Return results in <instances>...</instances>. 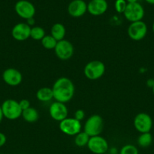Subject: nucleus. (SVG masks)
Here are the masks:
<instances>
[{
	"mask_svg": "<svg viewBox=\"0 0 154 154\" xmlns=\"http://www.w3.org/2000/svg\"><path fill=\"white\" fill-rule=\"evenodd\" d=\"M146 85L149 87L152 88V87L154 86V79H149L146 81Z\"/></svg>",
	"mask_w": 154,
	"mask_h": 154,
	"instance_id": "nucleus-29",
	"label": "nucleus"
},
{
	"mask_svg": "<svg viewBox=\"0 0 154 154\" xmlns=\"http://www.w3.org/2000/svg\"><path fill=\"white\" fill-rule=\"evenodd\" d=\"M53 96L56 102L66 103L72 99L75 93V87L70 79L61 77L54 82L52 87Z\"/></svg>",
	"mask_w": 154,
	"mask_h": 154,
	"instance_id": "nucleus-1",
	"label": "nucleus"
},
{
	"mask_svg": "<svg viewBox=\"0 0 154 154\" xmlns=\"http://www.w3.org/2000/svg\"><path fill=\"white\" fill-rule=\"evenodd\" d=\"M119 154H139V152L134 145L126 144L121 148Z\"/></svg>",
	"mask_w": 154,
	"mask_h": 154,
	"instance_id": "nucleus-24",
	"label": "nucleus"
},
{
	"mask_svg": "<svg viewBox=\"0 0 154 154\" xmlns=\"http://www.w3.org/2000/svg\"><path fill=\"white\" fill-rule=\"evenodd\" d=\"M87 146L89 150L95 154H104L109 149L107 141L100 135L90 137Z\"/></svg>",
	"mask_w": 154,
	"mask_h": 154,
	"instance_id": "nucleus-11",
	"label": "nucleus"
},
{
	"mask_svg": "<svg viewBox=\"0 0 154 154\" xmlns=\"http://www.w3.org/2000/svg\"><path fill=\"white\" fill-rule=\"evenodd\" d=\"M2 111L3 116L8 120H17L22 115V109L19 105V102L14 99H7L2 104Z\"/></svg>",
	"mask_w": 154,
	"mask_h": 154,
	"instance_id": "nucleus-4",
	"label": "nucleus"
},
{
	"mask_svg": "<svg viewBox=\"0 0 154 154\" xmlns=\"http://www.w3.org/2000/svg\"><path fill=\"white\" fill-rule=\"evenodd\" d=\"M74 118L81 122L85 118V111L82 109L77 110L74 114Z\"/></svg>",
	"mask_w": 154,
	"mask_h": 154,
	"instance_id": "nucleus-26",
	"label": "nucleus"
},
{
	"mask_svg": "<svg viewBox=\"0 0 154 154\" xmlns=\"http://www.w3.org/2000/svg\"><path fill=\"white\" fill-rule=\"evenodd\" d=\"M104 127V120L98 114H94L87 119L84 125V132L89 137L100 135Z\"/></svg>",
	"mask_w": 154,
	"mask_h": 154,
	"instance_id": "nucleus-2",
	"label": "nucleus"
},
{
	"mask_svg": "<svg viewBox=\"0 0 154 154\" xmlns=\"http://www.w3.org/2000/svg\"><path fill=\"white\" fill-rule=\"evenodd\" d=\"M127 2V3H134V2H137L138 0H125Z\"/></svg>",
	"mask_w": 154,
	"mask_h": 154,
	"instance_id": "nucleus-33",
	"label": "nucleus"
},
{
	"mask_svg": "<svg viewBox=\"0 0 154 154\" xmlns=\"http://www.w3.org/2000/svg\"><path fill=\"white\" fill-rule=\"evenodd\" d=\"M14 10L17 14L25 20L30 19L36 14V8L34 5L28 0H19L14 5Z\"/></svg>",
	"mask_w": 154,
	"mask_h": 154,
	"instance_id": "nucleus-6",
	"label": "nucleus"
},
{
	"mask_svg": "<svg viewBox=\"0 0 154 154\" xmlns=\"http://www.w3.org/2000/svg\"><path fill=\"white\" fill-rule=\"evenodd\" d=\"M49 114L53 120L60 122L67 117L68 109L64 103L54 102L50 105Z\"/></svg>",
	"mask_w": 154,
	"mask_h": 154,
	"instance_id": "nucleus-13",
	"label": "nucleus"
},
{
	"mask_svg": "<svg viewBox=\"0 0 154 154\" xmlns=\"http://www.w3.org/2000/svg\"><path fill=\"white\" fill-rule=\"evenodd\" d=\"M2 79L5 84L11 87H16L21 84L23 75L19 70L14 68H9L3 72Z\"/></svg>",
	"mask_w": 154,
	"mask_h": 154,
	"instance_id": "nucleus-12",
	"label": "nucleus"
},
{
	"mask_svg": "<svg viewBox=\"0 0 154 154\" xmlns=\"http://www.w3.org/2000/svg\"><path fill=\"white\" fill-rule=\"evenodd\" d=\"M152 142V136L150 132L140 133V136L137 138V144L140 147L146 148L151 145Z\"/></svg>",
	"mask_w": 154,
	"mask_h": 154,
	"instance_id": "nucleus-20",
	"label": "nucleus"
},
{
	"mask_svg": "<svg viewBox=\"0 0 154 154\" xmlns=\"http://www.w3.org/2000/svg\"><path fill=\"white\" fill-rule=\"evenodd\" d=\"M31 27L26 23H19L13 27L11 30V35L15 40L23 42L30 37Z\"/></svg>",
	"mask_w": 154,
	"mask_h": 154,
	"instance_id": "nucleus-15",
	"label": "nucleus"
},
{
	"mask_svg": "<svg viewBox=\"0 0 154 154\" xmlns=\"http://www.w3.org/2000/svg\"><path fill=\"white\" fill-rule=\"evenodd\" d=\"M3 117H4V116H3V113H2V108H1V106H0V123H1Z\"/></svg>",
	"mask_w": 154,
	"mask_h": 154,
	"instance_id": "nucleus-31",
	"label": "nucleus"
},
{
	"mask_svg": "<svg viewBox=\"0 0 154 154\" xmlns=\"http://www.w3.org/2000/svg\"><path fill=\"white\" fill-rule=\"evenodd\" d=\"M152 93H153V95H154V86L152 87Z\"/></svg>",
	"mask_w": 154,
	"mask_h": 154,
	"instance_id": "nucleus-35",
	"label": "nucleus"
},
{
	"mask_svg": "<svg viewBox=\"0 0 154 154\" xmlns=\"http://www.w3.org/2000/svg\"><path fill=\"white\" fill-rule=\"evenodd\" d=\"M41 43L44 48L47 50H54L57 45V41L52 37L51 35H45V37L41 40Z\"/></svg>",
	"mask_w": 154,
	"mask_h": 154,
	"instance_id": "nucleus-21",
	"label": "nucleus"
},
{
	"mask_svg": "<svg viewBox=\"0 0 154 154\" xmlns=\"http://www.w3.org/2000/svg\"><path fill=\"white\" fill-rule=\"evenodd\" d=\"M144 13L143 7L137 2L134 3H128L123 14L127 20L134 23L142 20L144 17Z\"/></svg>",
	"mask_w": 154,
	"mask_h": 154,
	"instance_id": "nucleus-5",
	"label": "nucleus"
},
{
	"mask_svg": "<svg viewBox=\"0 0 154 154\" xmlns=\"http://www.w3.org/2000/svg\"><path fill=\"white\" fill-rule=\"evenodd\" d=\"M36 98L40 102H49L54 98L52 89L49 87H42L39 89L36 93Z\"/></svg>",
	"mask_w": 154,
	"mask_h": 154,
	"instance_id": "nucleus-18",
	"label": "nucleus"
},
{
	"mask_svg": "<svg viewBox=\"0 0 154 154\" xmlns=\"http://www.w3.org/2000/svg\"><path fill=\"white\" fill-rule=\"evenodd\" d=\"M66 35V28L60 23H54L51 29V35L57 42L63 40Z\"/></svg>",
	"mask_w": 154,
	"mask_h": 154,
	"instance_id": "nucleus-17",
	"label": "nucleus"
},
{
	"mask_svg": "<svg viewBox=\"0 0 154 154\" xmlns=\"http://www.w3.org/2000/svg\"><path fill=\"white\" fill-rule=\"evenodd\" d=\"M27 23L28 24L29 26H32V25H33V24L35 23V20H34V18H30V19H28V20H27Z\"/></svg>",
	"mask_w": 154,
	"mask_h": 154,
	"instance_id": "nucleus-30",
	"label": "nucleus"
},
{
	"mask_svg": "<svg viewBox=\"0 0 154 154\" xmlns=\"http://www.w3.org/2000/svg\"><path fill=\"white\" fill-rule=\"evenodd\" d=\"M152 32H153V33H154V22H153V23H152Z\"/></svg>",
	"mask_w": 154,
	"mask_h": 154,
	"instance_id": "nucleus-34",
	"label": "nucleus"
},
{
	"mask_svg": "<svg viewBox=\"0 0 154 154\" xmlns=\"http://www.w3.org/2000/svg\"><path fill=\"white\" fill-rule=\"evenodd\" d=\"M147 34V26L143 21L131 23L128 28V35L134 41H140Z\"/></svg>",
	"mask_w": 154,
	"mask_h": 154,
	"instance_id": "nucleus-7",
	"label": "nucleus"
},
{
	"mask_svg": "<svg viewBox=\"0 0 154 154\" xmlns=\"http://www.w3.org/2000/svg\"><path fill=\"white\" fill-rule=\"evenodd\" d=\"M127 2L125 0H116L115 2V9L119 14H123L127 7Z\"/></svg>",
	"mask_w": 154,
	"mask_h": 154,
	"instance_id": "nucleus-25",
	"label": "nucleus"
},
{
	"mask_svg": "<svg viewBox=\"0 0 154 154\" xmlns=\"http://www.w3.org/2000/svg\"><path fill=\"white\" fill-rule=\"evenodd\" d=\"M6 136L3 133L0 132V147H2V146L5 145V144L6 143Z\"/></svg>",
	"mask_w": 154,
	"mask_h": 154,
	"instance_id": "nucleus-28",
	"label": "nucleus"
},
{
	"mask_svg": "<svg viewBox=\"0 0 154 154\" xmlns=\"http://www.w3.org/2000/svg\"><path fill=\"white\" fill-rule=\"evenodd\" d=\"M19 105L22 111H24V110L27 109V108L30 107V101L27 100V99H22V100H21L19 102Z\"/></svg>",
	"mask_w": 154,
	"mask_h": 154,
	"instance_id": "nucleus-27",
	"label": "nucleus"
},
{
	"mask_svg": "<svg viewBox=\"0 0 154 154\" xmlns=\"http://www.w3.org/2000/svg\"><path fill=\"white\" fill-rule=\"evenodd\" d=\"M56 56L61 60H68L72 57L74 54V48L70 42L68 40H63L57 42V45L54 48Z\"/></svg>",
	"mask_w": 154,
	"mask_h": 154,
	"instance_id": "nucleus-10",
	"label": "nucleus"
},
{
	"mask_svg": "<svg viewBox=\"0 0 154 154\" xmlns=\"http://www.w3.org/2000/svg\"><path fill=\"white\" fill-rule=\"evenodd\" d=\"M21 116L23 117L24 120L26 122H28V123L36 122L39 120V114L37 110L35 109L34 108H32V107H30L27 109L23 111Z\"/></svg>",
	"mask_w": 154,
	"mask_h": 154,
	"instance_id": "nucleus-19",
	"label": "nucleus"
},
{
	"mask_svg": "<svg viewBox=\"0 0 154 154\" xmlns=\"http://www.w3.org/2000/svg\"><path fill=\"white\" fill-rule=\"evenodd\" d=\"M146 2H147L148 4L150 5H154V0H144Z\"/></svg>",
	"mask_w": 154,
	"mask_h": 154,
	"instance_id": "nucleus-32",
	"label": "nucleus"
},
{
	"mask_svg": "<svg viewBox=\"0 0 154 154\" xmlns=\"http://www.w3.org/2000/svg\"><path fill=\"white\" fill-rule=\"evenodd\" d=\"M89 138L90 137L87 135L85 132H80L79 133L75 135V139H74V142L77 147H85L87 146L88 143Z\"/></svg>",
	"mask_w": 154,
	"mask_h": 154,
	"instance_id": "nucleus-22",
	"label": "nucleus"
},
{
	"mask_svg": "<svg viewBox=\"0 0 154 154\" xmlns=\"http://www.w3.org/2000/svg\"><path fill=\"white\" fill-rule=\"evenodd\" d=\"M59 128L65 135L72 136V135H76L81 132L82 124L81 122L77 120L76 119L66 117V119L60 122Z\"/></svg>",
	"mask_w": 154,
	"mask_h": 154,
	"instance_id": "nucleus-8",
	"label": "nucleus"
},
{
	"mask_svg": "<svg viewBox=\"0 0 154 154\" xmlns=\"http://www.w3.org/2000/svg\"><path fill=\"white\" fill-rule=\"evenodd\" d=\"M105 65L99 60H92L85 65L84 68L85 76L89 80L95 81L104 75L105 72Z\"/></svg>",
	"mask_w": 154,
	"mask_h": 154,
	"instance_id": "nucleus-3",
	"label": "nucleus"
},
{
	"mask_svg": "<svg viewBox=\"0 0 154 154\" xmlns=\"http://www.w3.org/2000/svg\"><path fill=\"white\" fill-rule=\"evenodd\" d=\"M45 36V32L43 28L40 26H34L31 28L30 38L36 41H41Z\"/></svg>",
	"mask_w": 154,
	"mask_h": 154,
	"instance_id": "nucleus-23",
	"label": "nucleus"
},
{
	"mask_svg": "<svg viewBox=\"0 0 154 154\" xmlns=\"http://www.w3.org/2000/svg\"><path fill=\"white\" fill-rule=\"evenodd\" d=\"M108 9L107 0H91L87 4V11L93 16H101Z\"/></svg>",
	"mask_w": 154,
	"mask_h": 154,
	"instance_id": "nucleus-16",
	"label": "nucleus"
},
{
	"mask_svg": "<svg viewBox=\"0 0 154 154\" xmlns=\"http://www.w3.org/2000/svg\"><path fill=\"white\" fill-rule=\"evenodd\" d=\"M67 11L72 17H80L88 11L87 3L84 0H72L68 5Z\"/></svg>",
	"mask_w": 154,
	"mask_h": 154,
	"instance_id": "nucleus-14",
	"label": "nucleus"
},
{
	"mask_svg": "<svg viewBox=\"0 0 154 154\" xmlns=\"http://www.w3.org/2000/svg\"><path fill=\"white\" fill-rule=\"evenodd\" d=\"M134 126L140 133L149 132L152 127V120L146 113H139L134 119Z\"/></svg>",
	"mask_w": 154,
	"mask_h": 154,
	"instance_id": "nucleus-9",
	"label": "nucleus"
}]
</instances>
